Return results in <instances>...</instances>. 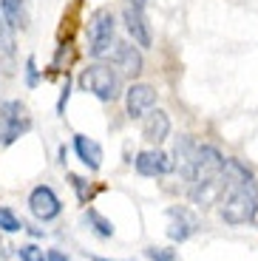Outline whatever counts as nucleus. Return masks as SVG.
Here are the masks:
<instances>
[{"label":"nucleus","mask_w":258,"mask_h":261,"mask_svg":"<svg viewBox=\"0 0 258 261\" xmlns=\"http://www.w3.org/2000/svg\"><path fill=\"white\" fill-rule=\"evenodd\" d=\"M258 202V182H247L227 190V196L219 202V216L227 224H247L252 219V210Z\"/></svg>","instance_id":"f257e3e1"},{"label":"nucleus","mask_w":258,"mask_h":261,"mask_svg":"<svg viewBox=\"0 0 258 261\" xmlns=\"http://www.w3.org/2000/svg\"><path fill=\"white\" fill-rule=\"evenodd\" d=\"M116 26H114V12L111 9H99L94 12L88 23V54L91 57H108L111 51L116 48Z\"/></svg>","instance_id":"f03ea898"},{"label":"nucleus","mask_w":258,"mask_h":261,"mask_svg":"<svg viewBox=\"0 0 258 261\" xmlns=\"http://www.w3.org/2000/svg\"><path fill=\"white\" fill-rule=\"evenodd\" d=\"M80 83H83L85 91H91L102 102H114L119 97V74L111 65H102V63L88 65L83 71V77H80Z\"/></svg>","instance_id":"7ed1b4c3"},{"label":"nucleus","mask_w":258,"mask_h":261,"mask_svg":"<svg viewBox=\"0 0 258 261\" xmlns=\"http://www.w3.org/2000/svg\"><path fill=\"white\" fill-rule=\"evenodd\" d=\"M32 128V119L26 117L23 102L12 99V102L0 105V145H12L17 137H23Z\"/></svg>","instance_id":"20e7f679"},{"label":"nucleus","mask_w":258,"mask_h":261,"mask_svg":"<svg viewBox=\"0 0 258 261\" xmlns=\"http://www.w3.org/2000/svg\"><path fill=\"white\" fill-rule=\"evenodd\" d=\"M224 173V156L219 153V148L213 145H199L196 148V162H193V176L190 185H204L210 179Z\"/></svg>","instance_id":"39448f33"},{"label":"nucleus","mask_w":258,"mask_h":261,"mask_svg":"<svg viewBox=\"0 0 258 261\" xmlns=\"http://www.w3.org/2000/svg\"><path fill=\"white\" fill-rule=\"evenodd\" d=\"M29 207H32V213L37 216L40 222H51V219L60 216L63 204H60L57 193H54L48 185H37V188L32 190V196H29Z\"/></svg>","instance_id":"423d86ee"},{"label":"nucleus","mask_w":258,"mask_h":261,"mask_svg":"<svg viewBox=\"0 0 258 261\" xmlns=\"http://www.w3.org/2000/svg\"><path fill=\"white\" fill-rule=\"evenodd\" d=\"M153 105H156V91L150 85L134 83L128 91H125V108H128L131 119H139V117H145V114H150Z\"/></svg>","instance_id":"0eeeda50"},{"label":"nucleus","mask_w":258,"mask_h":261,"mask_svg":"<svg viewBox=\"0 0 258 261\" xmlns=\"http://www.w3.org/2000/svg\"><path fill=\"white\" fill-rule=\"evenodd\" d=\"M111 60H114V68L122 74V77L134 80L142 71V54H139V48H136L134 43H116Z\"/></svg>","instance_id":"6e6552de"},{"label":"nucleus","mask_w":258,"mask_h":261,"mask_svg":"<svg viewBox=\"0 0 258 261\" xmlns=\"http://www.w3.org/2000/svg\"><path fill=\"white\" fill-rule=\"evenodd\" d=\"M168 219H170V224H168L170 242H187V239L199 230V219H196L187 207H170Z\"/></svg>","instance_id":"1a4fd4ad"},{"label":"nucleus","mask_w":258,"mask_h":261,"mask_svg":"<svg viewBox=\"0 0 258 261\" xmlns=\"http://www.w3.org/2000/svg\"><path fill=\"white\" fill-rule=\"evenodd\" d=\"M196 148H199V145H196L190 137H179V139H176L173 159H170V162H173V173H176V176H182L185 182H190V176H193Z\"/></svg>","instance_id":"9d476101"},{"label":"nucleus","mask_w":258,"mask_h":261,"mask_svg":"<svg viewBox=\"0 0 258 261\" xmlns=\"http://www.w3.org/2000/svg\"><path fill=\"white\" fill-rule=\"evenodd\" d=\"M134 165H136V170H139L142 176H165V173H170V170H173L170 156L165 153V150H159V148L136 153Z\"/></svg>","instance_id":"9b49d317"},{"label":"nucleus","mask_w":258,"mask_h":261,"mask_svg":"<svg viewBox=\"0 0 258 261\" xmlns=\"http://www.w3.org/2000/svg\"><path fill=\"white\" fill-rule=\"evenodd\" d=\"M125 29L131 32V37H134L136 46L148 48L150 46V26L148 20H145V9L134 6V3H125Z\"/></svg>","instance_id":"f8f14e48"},{"label":"nucleus","mask_w":258,"mask_h":261,"mask_svg":"<svg viewBox=\"0 0 258 261\" xmlns=\"http://www.w3.org/2000/svg\"><path fill=\"white\" fill-rule=\"evenodd\" d=\"M168 134H170V119H168V114L162 111V108H153L150 114H145L142 137L148 139V142L159 145V142H165V139H168Z\"/></svg>","instance_id":"ddd939ff"},{"label":"nucleus","mask_w":258,"mask_h":261,"mask_svg":"<svg viewBox=\"0 0 258 261\" xmlns=\"http://www.w3.org/2000/svg\"><path fill=\"white\" fill-rule=\"evenodd\" d=\"M74 150H77L80 162L88 170H99V165H102V148H99L94 139H88L85 134H77V137H74Z\"/></svg>","instance_id":"4468645a"},{"label":"nucleus","mask_w":258,"mask_h":261,"mask_svg":"<svg viewBox=\"0 0 258 261\" xmlns=\"http://www.w3.org/2000/svg\"><path fill=\"white\" fill-rule=\"evenodd\" d=\"M224 176H227V185L233 188H239V185H247V182H255L252 173L247 170V165H241L239 159H224Z\"/></svg>","instance_id":"2eb2a0df"},{"label":"nucleus","mask_w":258,"mask_h":261,"mask_svg":"<svg viewBox=\"0 0 258 261\" xmlns=\"http://www.w3.org/2000/svg\"><path fill=\"white\" fill-rule=\"evenodd\" d=\"M85 222L94 227L97 236H102V239H111V236H114V224H111L105 216H99L97 210H85Z\"/></svg>","instance_id":"dca6fc26"},{"label":"nucleus","mask_w":258,"mask_h":261,"mask_svg":"<svg viewBox=\"0 0 258 261\" xmlns=\"http://www.w3.org/2000/svg\"><path fill=\"white\" fill-rule=\"evenodd\" d=\"M0 12L9 26H20L23 23V0H0Z\"/></svg>","instance_id":"f3484780"},{"label":"nucleus","mask_w":258,"mask_h":261,"mask_svg":"<svg viewBox=\"0 0 258 261\" xmlns=\"http://www.w3.org/2000/svg\"><path fill=\"white\" fill-rule=\"evenodd\" d=\"M23 227H26V224L14 216L12 207H0V230H3V233H20Z\"/></svg>","instance_id":"a211bd4d"},{"label":"nucleus","mask_w":258,"mask_h":261,"mask_svg":"<svg viewBox=\"0 0 258 261\" xmlns=\"http://www.w3.org/2000/svg\"><path fill=\"white\" fill-rule=\"evenodd\" d=\"M17 255H20V261H45L43 250H40L37 244H23V247L17 250Z\"/></svg>","instance_id":"6ab92c4d"},{"label":"nucleus","mask_w":258,"mask_h":261,"mask_svg":"<svg viewBox=\"0 0 258 261\" xmlns=\"http://www.w3.org/2000/svg\"><path fill=\"white\" fill-rule=\"evenodd\" d=\"M145 253H148L150 261H179V255H176L173 250H168V247H148Z\"/></svg>","instance_id":"aec40b11"},{"label":"nucleus","mask_w":258,"mask_h":261,"mask_svg":"<svg viewBox=\"0 0 258 261\" xmlns=\"http://www.w3.org/2000/svg\"><path fill=\"white\" fill-rule=\"evenodd\" d=\"M68 179H71L74 190H77V196H80V202H88V196H91V188H88V182H85L83 176H68Z\"/></svg>","instance_id":"412c9836"},{"label":"nucleus","mask_w":258,"mask_h":261,"mask_svg":"<svg viewBox=\"0 0 258 261\" xmlns=\"http://www.w3.org/2000/svg\"><path fill=\"white\" fill-rule=\"evenodd\" d=\"M6 26H9V23H6V17H3V12H0V48H9V46H12Z\"/></svg>","instance_id":"4be33fe9"},{"label":"nucleus","mask_w":258,"mask_h":261,"mask_svg":"<svg viewBox=\"0 0 258 261\" xmlns=\"http://www.w3.org/2000/svg\"><path fill=\"white\" fill-rule=\"evenodd\" d=\"M45 261H68V255H65L63 250H48V253H45Z\"/></svg>","instance_id":"5701e85b"},{"label":"nucleus","mask_w":258,"mask_h":261,"mask_svg":"<svg viewBox=\"0 0 258 261\" xmlns=\"http://www.w3.org/2000/svg\"><path fill=\"white\" fill-rule=\"evenodd\" d=\"M26 68H29V83L34 85V80H37V71H34V60L29 57V63H26Z\"/></svg>","instance_id":"b1692460"},{"label":"nucleus","mask_w":258,"mask_h":261,"mask_svg":"<svg viewBox=\"0 0 258 261\" xmlns=\"http://www.w3.org/2000/svg\"><path fill=\"white\" fill-rule=\"evenodd\" d=\"M250 224L258 230V202H255V210H252V219H250Z\"/></svg>","instance_id":"393cba45"}]
</instances>
